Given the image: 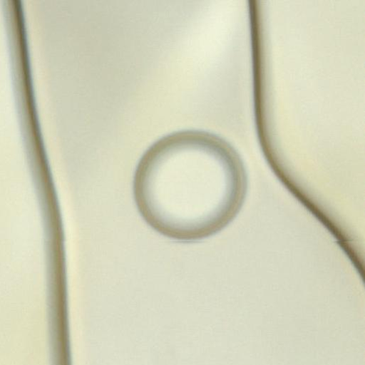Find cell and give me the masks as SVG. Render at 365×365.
Instances as JSON below:
<instances>
[{"label": "cell", "mask_w": 365, "mask_h": 365, "mask_svg": "<svg viewBox=\"0 0 365 365\" xmlns=\"http://www.w3.org/2000/svg\"><path fill=\"white\" fill-rule=\"evenodd\" d=\"M242 168H231V150L216 135L183 129L155 140L143 153L133 192L145 222L168 238L191 242L222 229L240 206Z\"/></svg>", "instance_id": "obj_1"}]
</instances>
